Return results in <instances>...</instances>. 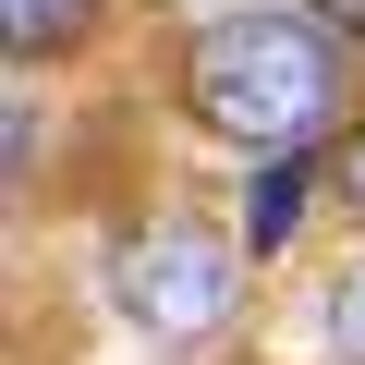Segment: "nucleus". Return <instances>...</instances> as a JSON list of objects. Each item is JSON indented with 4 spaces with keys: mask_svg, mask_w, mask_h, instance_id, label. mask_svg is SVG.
<instances>
[{
    "mask_svg": "<svg viewBox=\"0 0 365 365\" xmlns=\"http://www.w3.org/2000/svg\"><path fill=\"white\" fill-rule=\"evenodd\" d=\"M182 86H195V122L207 134L292 158L341 110V37L317 13H220L195 37V61H182Z\"/></svg>",
    "mask_w": 365,
    "mask_h": 365,
    "instance_id": "obj_1",
    "label": "nucleus"
},
{
    "mask_svg": "<svg viewBox=\"0 0 365 365\" xmlns=\"http://www.w3.org/2000/svg\"><path fill=\"white\" fill-rule=\"evenodd\" d=\"M110 292H122V317H134V329L195 341V329H220V317H232L244 268H232V244H220V232H195V220H146V232L110 256Z\"/></svg>",
    "mask_w": 365,
    "mask_h": 365,
    "instance_id": "obj_2",
    "label": "nucleus"
},
{
    "mask_svg": "<svg viewBox=\"0 0 365 365\" xmlns=\"http://www.w3.org/2000/svg\"><path fill=\"white\" fill-rule=\"evenodd\" d=\"M292 220H304V170H292V158H268V170H256V195H244V244H256V256H280V244H292Z\"/></svg>",
    "mask_w": 365,
    "mask_h": 365,
    "instance_id": "obj_3",
    "label": "nucleus"
},
{
    "mask_svg": "<svg viewBox=\"0 0 365 365\" xmlns=\"http://www.w3.org/2000/svg\"><path fill=\"white\" fill-rule=\"evenodd\" d=\"M0 25H13V49H49L86 25V0H0Z\"/></svg>",
    "mask_w": 365,
    "mask_h": 365,
    "instance_id": "obj_4",
    "label": "nucleus"
},
{
    "mask_svg": "<svg viewBox=\"0 0 365 365\" xmlns=\"http://www.w3.org/2000/svg\"><path fill=\"white\" fill-rule=\"evenodd\" d=\"M329 353H353V365H365V256L329 280Z\"/></svg>",
    "mask_w": 365,
    "mask_h": 365,
    "instance_id": "obj_5",
    "label": "nucleus"
},
{
    "mask_svg": "<svg viewBox=\"0 0 365 365\" xmlns=\"http://www.w3.org/2000/svg\"><path fill=\"white\" fill-rule=\"evenodd\" d=\"M341 195H353V207H365V134H353V146H341Z\"/></svg>",
    "mask_w": 365,
    "mask_h": 365,
    "instance_id": "obj_6",
    "label": "nucleus"
},
{
    "mask_svg": "<svg viewBox=\"0 0 365 365\" xmlns=\"http://www.w3.org/2000/svg\"><path fill=\"white\" fill-rule=\"evenodd\" d=\"M341 13H365V0H341Z\"/></svg>",
    "mask_w": 365,
    "mask_h": 365,
    "instance_id": "obj_7",
    "label": "nucleus"
}]
</instances>
